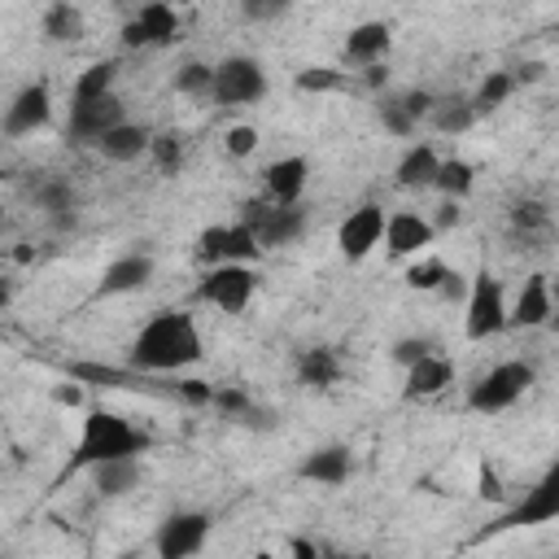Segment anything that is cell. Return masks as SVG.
Wrapping results in <instances>:
<instances>
[{
  "mask_svg": "<svg viewBox=\"0 0 559 559\" xmlns=\"http://www.w3.org/2000/svg\"><path fill=\"white\" fill-rule=\"evenodd\" d=\"M249 214H240V223L258 236L262 249H275V245H293L301 231H306V214H301V201L297 205H271V201H249L245 205Z\"/></svg>",
  "mask_w": 559,
  "mask_h": 559,
  "instance_id": "obj_8",
  "label": "cell"
},
{
  "mask_svg": "<svg viewBox=\"0 0 559 559\" xmlns=\"http://www.w3.org/2000/svg\"><path fill=\"white\" fill-rule=\"evenodd\" d=\"M437 162H441V157H437L432 144H411V148L402 153L397 170H393V183H397L402 192H424V188H432Z\"/></svg>",
  "mask_w": 559,
  "mask_h": 559,
  "instance_id": "obj_24",
  "label": "cell"
},
{
  "mask_svg": "<svg viewBox=\"0 0 559 559\" xmlns=\"http://www.w3.org/2000/svg\"><path fill=\"white\" fill-rule=\"evenodd\" d=\"M476 498H480V502H502V498H507L502 476H498V467H493L489 459L476 467Z\"/></svg>",
  "mask_w": 559,
  "mask_h": 559,
  "instance_id": "obj_39",
  "label": "cell"
},
{
  "mask_svg": "<svg viewBox=\"0 0 559 559\" xmlns=\"http://www.w3.org/2000/svg\"><path fill=\"white\" fill-rule=\"evenodd\" d=\"M266 96V70L253 57H223L214 66L210 100L218 105H258Z\"/></svg>",
  "mask_w": 559,
  "mask_h": 559,
  "instance_id": "obj_6",
  "label": "cell"
},
{
  "mask_svg": "<svg viewBox=\"0 0 559 559\" xmlns=\"http://www.w3.org/2000/svg\"><path fill=\"white\" fill-rule=\"evenodd\" d=\"M179 39V13L175 4L148 0L140 4V13L122 26V48H170Z\"/></svg>",
  "mask_w": 559,
  "mask_h": 559,
  "instance_id": "obj_12",
  "label": "cell"
},
{
  "mask_svg": "<svg viewBox=\"0 0 559 559\" xmlns=\"http://www.w3.org/2000/svg\"><path fill=\"white\" fill-rule=\"evenodd\" d=\"M118 83V61H92L87 70H79L74 87H70V100H96V96H109Z\"/></svg>",
  "mask_w": 559,
  "mask_h": 559,
  "instance_id": "obj_31",
  "label": "cell"
},
{
  "mask_svg": "<svg viewBox=\"0 0 559 559\" xmlns=\"http://www.w3.org/2000/svg\"><path fill=\"white\" fill-rule=\"evenodd\" d=\"M345 79H349L345 66H306V70H297L293 87L306 92V96H323V92H341Z\"/></svg>",
  "mask_w": 559,
  "mask_h": 559,
  "instance_id": "obj_34",
  "label": "cell"
},
{
  "mask_svg": "<svg viewBox=\"0 0 559 559\" xmlns=\"http://www.w3.org/2000/svg\"><path fill=\"white\" fill-rule=\"evenodd\" d=\"M402 371H406V380H402V397L406 402H428V397H437V393H445L454 384V362L445 354H437V349H428L424 358H415Z\"/></svg>",
  "mask_w": 559,
  "mask_h": 559,
  "instance_id": "obj_19",
  "label": "cell"
},
{
  "mask_svg": "<svg viewBox=\"0 0 559 559\" xmlns=\"http://www.w3.org/2000/svg\"><path fill=\"white\" fill-rule=\"evenodd\" d=\"M52 122V92L48 83H26L17 87V96L4 105V118H0V131L9 140H22V135H35Z\"/></svg>",
  "mask_w": 559,
  "mask_h": 559,
  "instance_id": "obj_11",
  "label": "cell"
},
{
  "mask_svg": "<svg viewBox=\"0 0 559 559\" xmlns=\"http://www.w3.org/2000/svg\"><path fill=\"white\" fill-rule=\"evenodd\" d=\"M205 345H201V328L188 310H157L131 341V371H148V376H166V371H183L192 362H201Z\"/></svg>",
  "mask_w": 559,
  "mask_h": 559,
  "instance_id": "obj_1",
  "label": "cell"
},
{
  "mask_svg": "<svg viewBox=\"0 0 559 559\" xmlns=\"http://www.w3.org/2000/svg\"><path fill=\"white\" fill-rule=\"evenodd\" d=\"M511 92H515V74H507V70H489V74L476 83V92H472L467 100H472V109H476V118H480V114L502 109V105L511 100Z\"/></svg>",
  "mask_w": 559,
  "mask_h": 559,
  "instance_id": "obj_29",
  "label": "cell"
},
{
  "mask_svg": "<svg viewBox=\"0 0 559 559\" xmlns=\"http://www.w3.org/2000/svg\"><path fill=\"white\" fill-rule=\"evenodd\" d=\"M157 262L153 253L144 249H131V253H118L105 271H100V284H96V297H122V293H140L148 280H153Z\"/></svg>",
  "mask_w": 559,
  "mask_h": 559,
  "instance_id": "obj_18",
  "label": "cell"
},
{
  "mask_svg": "<svg viewBox=\"0 0 559 559\" xmlns=\"http://www.w3.org/2000/svg\"><path fill=\"white\" fill-rule=\"evenodd\" d=\"M450 280V266H445V258H437V253H415V262L406 266V288H415V293H441V284Z\"/></svg>",
  "mask_w": 559,
  "mask_h": 559,
  "instance_id": "obj_32",
  "label": "cell"
},
{
  "mask_svg": "<svg viewBox=\"0 0 559 559\" xmlns=\"http://www.w3.org/2000/svg\"><path fill=\"white\" fill-rule=\"evenodd\" d=\"M223 148H227L231 157H249V153L258 148V127H249V122H236V127H227V135H223Z\"/></svg>",
  "mask_w": 559,
  "mask_h": 559,
  "instance_id": "obj_38",
  "label": "cell"
},
{
  "mask_svg": "<svg viewBox=\"0 0 559 559\" xmlns=\"http://www.w3.org/2000/svg\"><path fill=\"white\" fill-rule=\"evenodd\" d=\"M70 376L79 380V384H105V389H118V384H127V380H135V371L127 367H105V362H74L70 367Z\"/></svg>",
  "mask_w": 559,
  "mask_h": 559,
  "instance_id": "obj_36",
  "label": "cell"
},
{
  "mask_svg": "<svg viewBox=\"0 0 559 559\" xmlns=\"http://www.w3.org/2000/svg\"><path fill=\"white\" fill-rule=\"evenodd\" d=\"M463 201H445L441 197V205H437V214L428 218L432 223V231H450V227H459V218H463V210H459Z\"/></svg>",
  "mask_w": 559,
  "mask_h": 559,
  "instance_id": "obj_43",
  "label": "cell"
},
{
  "mask_svg": "<svg viewBox=\"0 0 559 559\" xmlns=\"http://www.w3.org/2000/svg\"><path fill=\"white\" fill-rule=\"evenodd\" d=\"M362 79H367V87H384V83H389V70H384V61H376V66H362Z\"/></svg>",
  "mask_w": 559,
  "mask_h": 559,
  "instance_id": "obj_45",
  "label": "cell"
},
{
  "mask_svg": "<svg viewBox=\"0 0 559 559\" xmlns=\"http://www.w3.org/2000/svg\"><path fill=\"white\" fill-rule=\"evenodd\" d=\"M467 301H463V332L467 341H489L507 332V288L498 275L476 271L467 284Z\"/></svg>",
  "mask_w": 559,
  "mask_h": 559,
  "instance_id": "obj_4",
  "label": "cell"
},
{
  "mask_svg": "<svg viewBox=\"0 0 559 559\" xmlns=\"http://www.w3.org/2000/svg\"><path fill=\"white\" fill-rule=\"evenodd\" d=\"M210 528H214L210 511H175V515H166V520L157 524V533H153V550H157L162 559H188V555H201L205 542H210Z\"/></svg>",
  "mask_w": 559,
  "mask_h": 559,
  "instance_id": "obj_7",
  "label": "cell"
},
{
  "mask_svg": "<svg viewBox=\"0 0 559 559\" xmlns=\"http://www.w3.org/2000/svg\"><path fill=\"white\" fill-rule=\"evenodd\" d=\"M170 87L179 96H192V100H210V87H214V66L210 61H183L170 79Z\"/></svg>",
  "mask_w": 559,
  "mask_h": 559,
  "instance_id": "obj_33",
  "label": "cell"
},
{
  "mask_svg": "<svg viewBox=\"0 0 559 559\" xmlns=\"http://www.w3.org/2000/svg\"><path fill=\"white\" fill-rule=\"evenodd\" d=\"M0 227H4V210H0Z\"/></svg>",
  "mask_w": 559,
  "mask_h": 559,
  "instance_id": "obj_50",
  "label": "cell"
},
{
  "mask_svg": "<svg viewBox=\"0 0 559 559\" xmlns=\"http://www.w3.org/2000/svg\"><path fill=\"white\" fill-rule=\"evenodd\" d=\"M83 31H87L83 9H74L70 0H52V4L44 9V35H48L52 44H79Z\"/></svg>",
  "mask_w": 559,
  "mask_h": 559,
  "instance_id": "obj_27",
  "label": "cell"
},
{
  "mask_svg": "<svg viewBox=\"0 0 559 559\" xmlns=\"http://www.w3.org/2000/svg\"><path fill=\"white\" fill-rule=\"evenodd\" d=\"M288 9H293V0H240V17L253 26L280 22V17H288Z\"/></svg>",
  "mask_w": 559,
  "mask_h": 559,
  "instance_id": "obj_37",
  "label": "cell"
},
{
  "mask_svg": "<svg viewBox=\"0 0 559 559\" xmlns=\"http://www.w3.org/2000/svg\"><path fill=\"white\" fill-rule=\"evenodd\" d=\"M92 485L100 498H122L140 485L144 467H140V454H122V459H105V463H92Z\"/></svg>",
  "mask_w": 559,
  "mask_h": 559,
  "instance_id": "obj_23",
  "label": "cell"
},
{
  "mask_svg": "<svg viewBox=\"0 0 559 559\" xmlns=\"http://www.w3.org/2000/svg\"><path fill=\"white\" fill-rule=\"evenodd\" d=\"M122 100L109 92V96H96V100H70V122H66V135L74 144H96L114 122H122Z\"/></svg>",
  "mask_w": 559,
  "mask_h": 559,
  "instance_id": "obj_15",
  "label": "cell"
},
{
  "mask_svg": "<svg viewBox=\"0 0 559 559\" xmlns=\"http://www.w3.org/2000/svg\"><path fill=\"white\" fill-rule=\"evenodd\" d=\"M0 183H4V170H0Z\"/></svg>",
  "mask_w": 559,
  "mask_h": 559,
  "instance_id": "obj_51",
  "label": "cell"
},
{
  "mask_svg": "<svg viewBox=\"0 0 559 559\" xmlns=\"http://www.w3.org/2000/svg\"><path fill=\"white\" fill-rule=\"evenodd\" d=\"M511 223H515L520 231H533V227H546V223H550V214H546V205H542V201H520V205L511 210Z\"/></svg>",
  "mask_w": 559,
  "mask_h": 559,
  "instance_id": "obj_40",
  "label": "cell"
},
{
  "mask_svg": "<svg viewBox=\"0 0 559 559\" xmlns=\"http://www.w3.org/2000/svg\"><path fill=\"white\" fill-rule=\"evenodd\" d=\"M148 135H153L148 127H140V122H127V118H122V122H114V127H109L92 148H96L105 162L127 166V162H140V157L148 153Z\"/></svg>",
  "mask_w": 559,
  "mask_h": 559,
  "instance_id": "obj_22",
  "label": "cell"
},
{
  "mask_svg": "<svg viewBox=\"0 0 559 559\" xmlns=\"http://www.w3.org/2000/svg\"><path fill=\"white\" fill-rule=\"evenodd\" d=\"M380 231H384V210H380L376 201L349 210V214L341 218V227H336V249H341V258H345V262H362V258L380 245Z\"/></svg>",
  "mask_w": 559,
  "mask_h": 559,
  "instance_id": "obj_13",
  "label": "cell"
},
{
  "mask_svg": "<svg viewBox=\"0 0 559 559\" xmlns=\"http://www.w3.org/2000/svg\"><path fill=\"white\" fill-rule=\"evenodd\" d=\"M533 380H537V371H533L524 358H507V362L489 367V371L467 389V406H472L476 415H502V411H511V406L533 389Z\"/></svg>",
  "mask_w": 559,
  "mask_h": 559,
  "instance_id": "obj_3",
  "label": "cell"
},
{
  "mask_svg": "<svg viewBox=\"0 0 559 559\" xmlns=\"http://www.w3.org/2000/svg\"><path fill=\"white\" fill-rule=\"evenodd\" d=\"M162 4H179V0H162Z\"/></svg>",
  "mask_w": 559,
  "mask_h": 559,
  "instance_id": "obj_49",
  "label": "cell"
},
{
  "mask_svg": "<svg viewBox=\"0 0 559 559\" xmlns=\"http://www.w3.org/2000/svg\"><path fill=\"white\" fill-rule=\"evenodd\" d=\"M148 445H153L148 432L127 424L118 411L96 406V411L83 415V428H79V441H74V454H70V472H87L92 463L122 459V454H144Z\"/></svg>",
  "mask_w": 559,
  "mask_h": 559,
  "instance_id": "obj_2",
  "label": "cell"
},
{
  "mask_svg": "<svg viewBox=\"0 0 559 559\" xmlns=\"http://www.w3.org/2000/svg\"><path fill=\"white\" fill-rule=\"evenodd\" d=\"M9 301H13V284H9V280H0V310H4Z\"/></svg>",
  "mask_w": 559,
  "mask_h": 559,
  "instance_id": "obj_48",
  "label": "cell"
},
{
  "mask_svg": "<svg viewBox=\"0 0 559 559\" xmlns=\"http://www.w3.org/2000/svg\"><path fill=\"white\" fill-rule=\"evenodd\" d=\"M258 293V271L253 262H214L205 266V275L197 280V301L223 310V314H240Z\"/></svg>",
  "mask_w": 559,
  "mask_h": 559,
  "instance_id": "obj_5",
  "label": "cell"
},
{
  "mask_svg": "<svg viewBox=\"0 0 559 559\" xmlns=\"http://www.w3.org/2000/svg\"><path fill=\"white\" fill-rule=\"evenodd\" d=\"M266 249L258 245V236L245 227V223H214L197 236V258L201 266H214V262H258Z\"/></svg>",
  "mask_w": 559,
  "mask_h": 559,
  "instance_id": "obj_9",
  "label": "cell"
},
{
  "mask_svg": "<svg viewBox=\"0 0 559 559\" xmlns=\"http://www.w3.org/2000/svg\"><path fill=\"white\" fill-rule=\"evenodd\" d=\"M537 79H546V66L542 61H524L520 74H515V83H537Z\"/></svg>",
  "mask_w": 559,
  "mask_h": 559,
  "instance_id": "obj_46",
  "label": "cell"
},
{
  "mask_svg": "<svg viewBox=\"0 0 559 559\" xmlns=\"http://www.w3.org/2000/svg\"><path fill=\"white\" fill-rule=\"evenodd\" d=\"M389 48H393V26H389V22H380V17L358 22V26H349V35H345V44H341V66H345V70L376 66V61L389 57Z\"/></svg>",
  "mask_w": 559,
  "mask_h": 559,
  "instance_id": "obj_17",
  "label": "cell"
},
{
  "mask_svg": "<svg viewBox=\"0 0 559 559\" xmlns=\"http://www.w3.org/2000/svg\"><path fill=\"white\" fill-rule=\"evenodd\" d=\"M376 118H380V127L389 131V135H397V140H406V135H415V118L406 114V105L397 100V96H380V105H376Z\"/></svg>",
  "mask_w": 559,
  "mask_h": 559,
  "instance_id": "obj_35",
  "label": "cell"
},
{
  "mask_svg": "<svg viewBox=\"0 0 559 559\" xmlns=\"http://www.w3.org/2000/svg\"><path fill=\"white\" fill-rule=\"evenodd\" d=\"M550 314H555L550 280H546L542 271H533V275L524 280V288H520L515 306H507V328H524V332H533V328H546V323H550Z\"/></svg>",
  "mask_w": 559,
  "mask_h": 559,
  "instance_id": "obj_20",
  "label": "cell"
},
{
  "mask_svg": "<svg viewBox=\"0 0 559 559\" xmlns=\"http://www.w3.org/2000/svg\"><path fill=\"white\" fill-rule=\"evenodd\" d=\"M432 240H437V231H432L428 214H415V210H393V214H384L380 245H384L389 258H415V253H424Z\"/></svg>",
  "mask_w": 559,
  "mask_h": 559,
  "instance_id": "obj_14",
  "label": "cell"
},
{
  "mask_svg": "<svg viewBox=\"0 0 559 559\" xmlns=\"http://www.w3.org/2000/svg\"><path fill=\"white\" fill-rule=\"evenodd\" d=\"M428 122L441 131V135H463L476 127V109L467 96H450V100H432L428 109Z\"/></svg>",
  "mask_w": 559,
  "mask_h": 559,
  "instance_id": "obj_28",
  "label": "cell"
},
{
  "mask_svg": "<svg viewBox=\"0 0 559 559\" xmlns=\"http://www.w3.org/2000/svg\"><path fill=\"white\" fill-rule=\"evenodd\" d=\"M428 349H432L428 336H397V341H393V362H397V367H411V362L424 358Z\"/></svg>",
  "mask_w": 559,
  "mask_h": 559,
  "instance_id": "obj_41",
  "label": "cell"
},
{
  "mask_svg": "<svg viewBox=\"0 0 559 559\" xmlns=\"http://www.w3.org/2000/svg\"><path fill=\"white\" fill-rule=\"evenodd\" d=\"M52 397H57L61 406H79V402H83V389H79V380H70V384H57Z\"/></svg>",
  "mask_w": 559,
  "mask_h": 559,
  "instance_id": "obj_44",
  "label": "cell"
},
{
  "mask_svg": "<svg viewBox=\"0 0 559 559\" xmlns=\"http://www.w3.org/2000/svg\"><path fill=\"white\" fill-rule=\"evenodd\" d=\"M341 380V354L328 345H310L297 354V384L306 389H332Z\"/></svg>",
  "mask_w": 559,
  "mask_h": 559,
  "instance_id": "obj_25",
  "label": "cell"
},
{
  "mask_svg": "<svg viewBox=\"0 0 559 559\" xmlns=\"http://www.w3.org/2000/svg\"><path fill=\"white\" fill-rule=\"evenodd\" d=\"M432 188H437L445 201H467L472 188H476V166L463 162V157H441V162H437V175H432Z\"/></svg>",
  "mask_w": 559,
  "mask_h": 559,
  "instance_id": "obj_26",
  "label": "cell"
},
{
  "mask_svg": "<svg viewBox=\"0 0 559 559\" xmlns=\"http://www.w3.org/2000/svg\"><path fill=\"white\" fill-rule=\"evenodd\" d=\"M306 183H310L306 153H284V157L266 162V170H262V192L271 205H297L306 197Z\"/></svg>",
  "mask_w": 559,
  "mask_h": 559,
  "instance_id": "obj_16",
  "label": "cell"
},
{
  "mask_svg": "<svg viewBox=\"0 0 559 559\" xmlns=\"http://www.w3.org/2000/svg\"><path fill=\"white\" fill-rule=\"evenodd\" d=\"M349 472H354V454H349V445H319V450H310V454L297 463V476H301V480H310V485H328V489L345 485Z\"/></svg>",
  "mask_w": 559,
  "mask_h": 559,
  "instance_id": "obj_21",
  "label": "cell"
},
{
  "mask_svg": "<svg viewBox=\"0 0 559 559\" xmlns=\"http://www.w3.org/2000/svg\"><path fill=\"white\" fill-rule=\"evenodd\" d=\"M550 520H559V463H550L542 472V480L489 533H502V528H537V524H550Z\"/></svg>",
  "mask_w": 559,
  "mask_h": 559,
  "instance_id": "obj_10",
  "label": "cell"
},
{
  "mask_svg": "<svg viewBox=\"0 0 559 559\" xmlns=\"http://www.w3.org/2000/svg\"><path fill=\"white\" fill-rule=\"evenodd\" d=\"M397 100H402V105H406V114L419 122V118H428V109H432V100H437V96H432V92H424V87H411V92H402Z\"/></svg>",
  "mask_w": 559,
  "mask_h": 559,
  "instance_id": "obj_42",
  "label": "cell"
},
{
  "mask_svg": "<svg viewBox=\"0 0 559 559\" xmlns=\"http://www.w3.org/2000/svg\"><path fill=\"white\" fill-rule=\"evenodd\" d=\"M144 157H153V166L170 179V175H179V170H183L188 140H183L179 131H153V135H148V153H144Z\"/></svg>",
  "mask_w": 559,
  "mask_h": 559,
  "instance_id": "obj_30",
  "label": "cell"
},
{
  "mask_svg": "<svg viewBox=\"0 0 559 559\" xmlns=\"http://www.w3.org/2000/svg\"><path fill=\"white\" fill-rule=\"evenodd\" d=\"M293 555H301V559H314V555H319V546H314V542H301V537H297V542H293Z\"/></svg>",
  "mask_w": 559,
  "mask_h": 559,
  "instance_id": "obj_47",
  "label": "cell"
}]
</instances>
